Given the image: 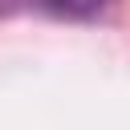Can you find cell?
<instances>
[{"label":"cell","mask_w":130,"mask_h":130,"mask_svg":"<svg viewBox=\"0 0 130 130\" xmlns=\"http://www.w3.org/2000/svg\"><path fill=\"white\" fill-rule=\"evenodd\" d=\"M53 12H61V16H73V20H89V16H98V12H106V4L110 0H45Z\"/></svg>","instance_id":"6da1fadb"}]
</instances>
